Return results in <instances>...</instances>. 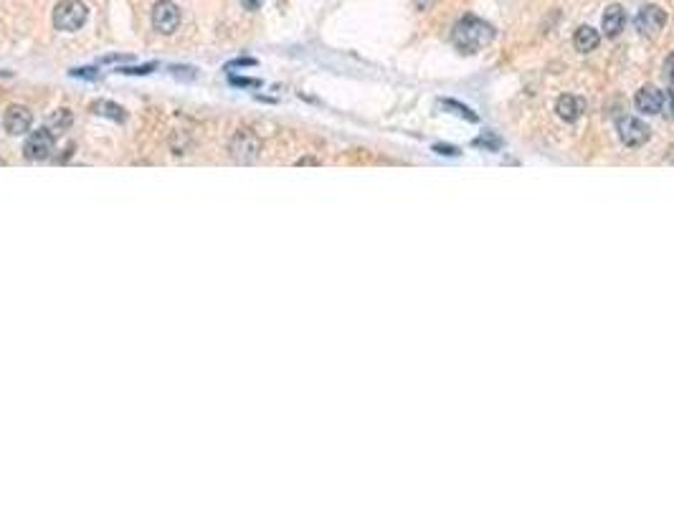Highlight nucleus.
<instances>
[{"label": "nucleus", "instance_id": "obj_22", "mask_svg": "<svg viewBox=\"0 0 674 506\" xmlns=\"http://www.w3.org/2000/svg\"><path fill=\"white\" fill-rule=\"evenodd\" d=\"M429 3H434V0H416V6H419L421 11H424V8H429Z\"/></svg>", "mask_w": 674, "mask_h": 506}, {"label": "nucleus", "instance_id": "obj_2", "mask_svg": "<svg viewBox=\"0 0 674 506\" xmlns=\"http://www.w3.org/2000/svg\"><path fill=\"white\" fill-rule=\"evenodd\" d=\"M86 16H89V11L81 0H61L54 8V25L59 30L74 33L86 23Z\"/></svg>", "mask_w": 674, "mask_h": 506}, {"label": "nucleus", "instance_id": "obj_18", "mask_svg": "<svg viewBox=\"0 0 674 506\" xmlns=\"http://www.w3.org/2000/svg\"><path fill=\"white\" fill-rule=\"evenodd\" d=\"M664 76H667L669 81H674V51L667 56V61H664Z\"/></svg>", "mask_w": 674, "mask_h": 506}, {"label": "nucleus", "instance_id": "obj_16", "mask_svg": "<svg viewBox=\"0 0 674 506\" xmlns=\"http://www.w3.org/2000/svg\"><path fill=\"white\" fill-rule=\"evenodd\" d=\"M499 145H502V142H499L497 137H492V132H487L484 137L474 139V147H487L489 152H492V150H499Z\"/></svg>", "mask_w": 674, "mask_h": 506}, {"label": "nucleus", "instance_id": "obj_23", "mask_svg": "<svg viewBox=\"0 0 674 506\" xmlns=\"http://www.w3.org/2000/svg\"><path fill=\"white\" fill-rule=\"evenodd\" d=\"M315 163H317V160H310V157H304V160H299L297 165H315Z\"/></svg>", "mask_w": 674, "mask_h": 506}, {"label": "nucleus", "instance_id": "obj_5", "mask_svg": "<svg viewBox=\"0 0 674 506\" xmlns=\"http://www.w3.org/2000/svg\"><path fill=\"white\" fill-rule=\"evenodd\" d=\"M178 25H180V8L173 0H158L152 8V28L163 36H170Z\"/></svg>", "mask_w": 674, "mask_h": 506}, {"label": "nucleus", "instance_id": "obj_11", "mask_svg": "<svg viewBox=\"0 0 674 506\" xmlns=\"http://www.w3.org/2000/svg\"><path fill=\"white\" fill-rule=\"evenodd\" d=\"M624 25H626V13H624V8L621 6H608L606 11H603V23H601V28H603V33H606L608 38H616L624 30Z\"/></svg>", "mask_w": 674, "mask_h": 506}, {"label": "nucleus", "instance_id": "obj_12", "mask_svg": "<svg viewBox=\"0 0 674 506\" xmlns=\"http://www.w3.org/2000/svg\"><path fill=\"white\" fill-rule=\"evenodd\" d=\"M573 43H576V49L581 51V54H591V51L601 43V33H598L593 25H581V28L576 30V36H573Z\"/></svg>", "mask_w": 674, "mask_h": 506}, {"label": "nucleus", "instance_id": "obj_8", "mask_svg": "<svg viewBox=\"0 0 674 506\" xmlns=\"http://www.w3.org/2000/svg\"><path fill=\"white\" fill-rule=\"evenodd\" d=\"M30 124H33V114H30V109L23 107V104H13V107L6 109V114H3V126H6L8 134H25L30 129Z\"/></svg>", "mask_w": 674, "mask_h": 506}, {"label": "nucleus", "instance_id": "obj_14", "mask_svg": "<svg viewBox=\"0 0 674 506\" xmlns=\"http://www.w3.org/2000/svg\"><path fill=\"white\" fill-rule=\"evenodd\" d=\"M71 126V112L69 109H56V114H51L49 119V129L51 132H64Z\"/></svg>", "mask_w": 674, "mask_h": 506}, {"label": "nucleus", "instance_id": "obj_19", "mask_svg": "<svg viewBox=\"0 0 674 506\" xmlns=\"http://www.w3.org/2000/svg\"><path fill=\"white\" fill-rule=\"evenodd\" d=\"M434 150H436L438 155H446V157H449V155H451V157L459 155V150H456V147H446V145H436Z\"/></svg>", "mask_w": 674, "mask_h": 506}, {"label": "nucleus", "instance_id": "obj_17", "mask_svg": "<svg viewBox=\"0 0 674 506\" xmlns=\"http://www.w3.org/2000/svg\"><path fill=\"white\" fill-rule=\"evenodd\" d=\"M662 114H667L669 119H674V89L669 91V94H664V107H662Z\"/></svg>", "mask_w": 674, "mask_h": 506}, {"label": "nucleus", "instance_id": "obj_21", "mask_svg": "<svg viewBox=\"0 0 674 506\" xmlns=\"http://www.w3.org/2000/svg\"><path fill=\"white\" fill-rule=\"evenodd\" d=\"M152 69H155V64H147V66H140V69H122V73H150Z\"/></svg>", "mask_w": 674, "mask_h": 506}, {"label": "nucleus", "instance_id": "obj_13", "mask_svg": "<svg viewBox=\"0 0 674 506\" xmlns=\"http://www.w3.org/2000/svg\"><path fill=\"white\" fill-rule=\"evenodd\" d=\"M91 109H94V114L110 117L112 122H124V119H127L124 109H122L120 104H115V102H107V99H102V102H94V104H91Z\"/></svg>", "mask_w": 674, "mask_h": 506}, {"label": "nucleus", "instance_id": "obj_15", "mask_svg": "<svg viewBox=\"0 0 674 506\" xmlns=\"http://www.w3.org/2000/svg\"><path fill=\"white\" fill-rule=\"evenodd\" d=\"M441 104H443V107H446V109H454L456 114H462L464 119H469V122H477V119H480V117L474 114L472 109L464 107V104H459V102H441Z\"/></svg>", "mask_w": 674, "mask_h": 506}, {"label": "nucleus", "instance_id": "obj_6", "mask_svg": "<svg viewBox=\"0 0 674 506\" xmlns=\"http://www.w3.org/2000/svg\"><path fill=\"white\" fill-rule=\"evenodd\" d=\"M262 152V139L256 137L251 129H238L236 137L231 139V155L236 163H254Z\"/></svg>", "mask_w": 674, "mask_h": 506}, {"label": "nucleus", "instance_id": "obj_1", "mask_svg": "<svg viewBox=\"0 0 674 506\" xmlns=\"http://www.w3.org/2000/svg\"><path fill=\"white\" fill-rule=\"evenodd\" d=\"M492 41H494V28L487 23V20L477 18V16H464V18L451 28V43L467 56L487 49Z\"/></svg>", "mask_w": 674, "mask_h": 506}, {"label": "nucleus", "instance_id": "obj_3", "mask_svg": "<svg viewBox=\"0 0 674 506\" xmlns=\"http://www.w3.org/2000/svg\"><path fill=\"white\" fill-rule=\"evenodd\" d=\"M54 145H56V137L49 126H46V129H36V132H30L28 139H25L23 155H25V160H30V163H43V160H49L51 157Z\"/></svg>", "mask_w": 674, "mask_h": 506}, {"label": "nucleus", "instance_id": "obj_10", "mask_svg": "<svg viewBox=\"0 0 674 506\" xmlns=\"http://www.w3.org/2000/svg\"><path fill=\"white\" fill-rule=\"evenodd\" d=\"M583 112H586V102L581 97H573V94H563V97L558 99V104H555V114L563 122H571V124L583 114Z\"/></svg>", "mask_w": 674, "mask_h": 506}, {"label": "nucleus", "instance_id": "obj_24", "mask_svg": "<svg viewBox=\"0 0 674 506\" xmlns=\"http://www.w3.org/2000/svg\"><path fill=\"white\" fill-rule=\"evenodd\" d=\"M0 165H6V163H3V157H0Z\"/></svg>", "mask_w": 674, "mask_h": 506}, {"label": "nucleus", "instance_id": "obj_4", "mask_svg": "<svg viewBox=\"0 0 674 506\" xmlns=\"http://www.w3.org/2000/svg\"><path fill=\"white\" fill-rule=\"evenodd\" d=\"M616 132H619L621 142H624L626 147H634V150H637V147H644L651 137L649 124L637 119V117H621L619 124H616Z\"/></svg>", "mask_w": 674, "mask_h": 506}, {"label": "nucleus", "instance_id": "obj_7", "mask_svg": "<svg viewBox=\"0 0 674 506\" xmlns=\"http://www.w3.org/2000/svg\"><path fill=\"white\" fill-rule=\"evenodd\" d=\"M667 25V13L659 6H644L637 16V28L641 36L654 38L662 33V28Z\"/></svg>", "mask_w": 674, "mask_h": 506}, {"label": "nucleus", "instance_id": "obj_9", "mask_svg": "<svg viewBox=\"0 0 674 506\" xmlns=\"http://www.w3.org/2000/svg\"><path fill=\"white\" fill-rule=\"evenodd\" d=\"M634 104H637V109L641 112V114H662V107H664V91H659L656 86H644V89L637 91V97H634Z\"/></svg>", "mask_w": 674, "mask_h": 506}, {"label": "nucleus", "instance_id": "obj_20", "mask_svg": "<svg viewBox=\"0 0 674 506\" xmlns=\"http://www.w3.org/2000/svg\"><path fill=\"white\" fill-rule=\"evenodd\" d=\"M241 6L246 8V11H259V8L264 6V0H241Z\"/></svg>", "mask_w": 674, "mask_h": 506}]
</instances>
